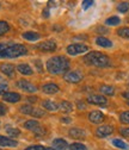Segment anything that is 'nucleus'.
<instances>
[{
    "label": "nucleus",
    "instance_id": "393cba45",
    "mask_svg": "<svg viewBox=\"0 0 129 150\" xmlns=\"http://www.w3.org/2000/svg\"><path fill=\"white\" fill-rule=\"evenodd\" d=\"M6 134L10 137H18L21 135V130L17 127H11V126H6Z\"/></svg>",
    "mask_w": 129,
    "mask_h": 150
},
{
    "label": "nucleus",
    "instance_id": "c9c22d12",
    "mask_svg": "<svg viewBox=\"0 0 129 150\" xmlns=\"http://www.w3.org/2000/svg\"><path fill=\"white\" fill-rule=\"evenodd\" d=\"M25 150H46V148H44L43 145L36 144V145H30V146H28Z\"/></svg>",
    "mask_w": 129,
    "mask_h": 150
},
{
    "label": "nucleus",
    "instance_id": "a211bd4d",
    "mask_svg": "<svg viewBox=\"0 0 129 150\" xmlns=\"http://www.w3.org/2000/svg\"><path fill=\"white\" fill-rule=\"evenodd\" d=\"M17 70L19 71L22 75H32L33 74V70H32V68L29 66V64H26V63H22V64H18V67H17Z\"/></svg>",
    "mask_w": 129,
    "mask_h": 150
},
{
    "label": "nucleus",
    "instance_id": "cd10ccee",
    "mask_svg": "<svg viewBox=\"0 0 129 150\" xmlns=\"http://www.w3.org/2000/svg\"><path fill=\"white\" fill-rule=\"evenodd\" d=\"M19 111L22 112L23 115H30V116H31L32 111H33V107L30 106V105H28V104H25V105H22V106L19 107Z\"/></svg>",
    "mask_w": 129,
    "mask_h": 150
},
{
    "label": "nucleus",
    "instance_id": "1a4fd4ad",
    "mask_svg": "<svg viewBox=\"0 0 129 150\" xmlns=\"http://www.w3.org/2000/svg\"><path fill=\"white\" fill-rule=\"evenodd\" d=\"M114 132V127L111 125H102L96 130V136L99 138H105Z\"/></svg>",
    "mask_w": 129,
    "mask_h": 150
},
{
    "label": "nucleus",
    "instance_id": "a18cd8bd",
    "mask_svg": "<svg viewBox=\"0 0 129 150\" xmlns=\"http://www.w3.org/2000/svg\"><path fill=\"white\" fill-rule=\"evenodd\" d=\"M5 47H6V44H4V43H0V52H1V51L5 49Z\"/></svg>",
    "mask_w": 129,
    "mask_h": 150
},
{
    "label": "nucleus",
    "instance_id": "423d86ee",
    "mask_svg": "<svg viewBox=\"0 0 129 150\" xmlns=\"http://www.w3.org/2000/svg\"><path fill=\"white\" fill-rule=\"evenodd\" d=\"M17 87L19 89H22V91H24V92H26V93H35L36 91H37V87H36L35 85H32L30 81L24 80V79L17 81Z\"/></svg>",
    "mask_w": 129,
    "mask_h": 150
},
{
    "label": "nucleus",
    "instance_id": "412c9836",
    "mask_svg": "<svg viewBox=\"0 0 129 150\" xmlns=\"http://www.w3.org/2000/svg\"><path fill=\"white\" fill-rule=\"evenodd\" d=\"M43 107L47 110V111H50V112H54V111H58L59 110V105L58 104H55L54 101L51 100H44L42 103Z\"/></svg>",
    "mask_w": 129,
    "mask_h": 150
},
{
    "label": "nucleus",
    "instance_id": "b1692460",
    "mask_svg": "<svg viewBox=\"0 0 129 150\" xmlns=\"http://www.w3.org/2000/svg\"><path fill=\"white\" fill-rule=\"evenodd\" d=\"M120 23H121V19H120V17H117V16H113V17L108 18V19L105 21V24L108 26H116Z\"/></svg>",
    "mask_w": 129,
    "mask_h": 150
},
{
    "label": "nucleus",
    "instance_id": "f3484780",
    "mask_svg": "<svg viewBox=\"0 0 129 150\" xmlns=\"http://www.w3.org/2000/svg\"><path fill=\"white\" fill-rule=\"evenodd\" d=\"M68 143L63 139V138H56L53 141V148L56 150H66L68 149Z\"/></svg>",
    "mask_w": 129,
    "mask_h": 150
},
{
    "label": "nucleus",
    "instance_id": "39448f33",
    "mask_svg": "<svg viewBox=\"0 0 129 150\" xmlns=\"http://www.w3.org/2000/svg\"><path fill=\"white\" fill-rule=\"evenodd\" d=\"M63 79L66 82L68 83H79L83 80V74L79 70H72V71H67L63 75Z\"/></svg>",
    "mask_w": 129,
    "mask_h": 150
},
{
    "label": "nucleus",
    "instance_id": "a19ab883",
    "mask_svg": "<svg viewBox=\"0 0 129 150\" xmlns=\"http://www.w3.org/2000/svg\"><path fill=\"white\" fill-rule=\"evenodd\" d=\"M28 100H29V103H36V101H37V98H36V97H29Z\"/></svg>",
    "mask_w": 129,
    "mask_h": 150
},
{
    "label": "nucleus",
    "instance_id": "6ab92c4d",
    "mask_svg": "<svg viewBox=\"0 0 129 150\" xmlns=\"http://www.w3.org/2000/svg\"><path fill=\"white\" fill-rule=\"evenodd\" d=\"M96 44L102 47V48H111L113 47V42L110 40H108L106 37H102V36L96 38Z\"/></svg>",
    "mask_w": 129,
    "mask_h": 150
},
{
    "label": "nucleus",
    "instance_id": "0eeeda50",
    "mask_svg": "<svg viewBox=\"0 0 129 150\" xmlns=\"http://www.w3.org/2000/svg\"><path fill=\"white\" fill-rule=\"evenodd\" d=\"M58 48V44L55 41H44V42H41L36 45V49H38L41 51H55Z\"/></svg>",
    "mask_w": 129,
    "mask_h": 150
},
{
    "label": "nucleus",
    "instance_id": "49530a36",
    "mask_svg": "<svg viewBox=\"0 0 129 150\" xmlns=\"http://www.w3.org/2000/svg\"><path fill=\"white\" fill-rule=\"evenodd\" d=\"M46 150H56V149H54V148H46Z\"/></svg>",
    "mask_w": 129,
    "mask_h": 150
},
{
    "label": "nucleus",
    "instance_id": "6e6552de",
    "mask_svg": "<svg viewBox=\"0 0 129 150\" xmlns=\"http://www.w3.org/2000/svg\"><path fill=\"white\" fill-rule=\"evenodd\" d=\"M87 103L92 104V105H98V106H105L108 104V100L105 97L103 96H98V94H91L87 97Z\"/></svg>",
    "mask_w": 129,
    "mask_h": 150
},
{
    "label": "nucleus",
    "instance_id": "20e7f679",
    "mask_svg": "<svg viewBox=\"0 0 129 150\" xmlns=\"http://www.w3.org/2000/svg\"><path fill=\"white\" fill-rule=\"evenodd\" d=\"M66 51L71 56H77V55L87 52L88 51V47L86 44H83V43H74V44H69L67 47Z\"/></svg>",
    "mask_w": 129,
    "mask_h": 150
},
{
    "label": "nucleus",
    "instance_id": "ddd939ff",
    "mask_svg": "<svg viewBox=\"0 0 129 150\" xmlns=\"http://www.w3.org/2000/svg\"><path fill=\"white\" fill-rule=\"evenodd\" d=\"M14 70H16L14 66H12L10 63H4V64L0 66V71H1L4 75H6V76H9V78H12L13 76V75H14Z\"/></svg>",
    "mask_w": 129,
    "mask_h": 150
},
{
    "label": "nucleus",
    "instance_id": "2eb2a0df",
    "mask_svg": "<svg viewBox=\"0 0 129 150\" xmlns=\"http://www.w3.org/2000/svg\"><path fill=\"white\" fill-rule=\"evenodd\" d=\"M59 91H60V87L55 83H47L42 86V92L46 93V94H56Z\"/></svg>",
    "mask_w": 129,
    "mask_h": 150
},
{
    "label": "nucleus",
    "instance_id": "f704fd0d",
    "mask_svg": "<svg viewBox=\"0 0 129 150\" xmlns=\"http://www.w3.org/2000/svg\"><path fill=\"white\" fill-rule=\"evenodd\" d=\"M7 91H9V86H7V83L0 82V96H4Z\"/></svg>",
    "mask_w": 129,
    "mask_h": 150
},
{
    "label": "nucleus",
    "instance_id": "7ed1b4c3",
    "mask_svg": "<svg viewBox=\"0 0 129 150\" xmlns=\"http://www.w3.org/2000/svg\"><path fill=\"white\" fill-rule=\"evenodd\" d=\"M28 55V49L23 44H6L5 49L0 52V59H17Z\"/></svg>",
    "mask_w": 129,
    "mask_h": 150
},
{
    "label": "nucleus",
    "instance_id": "09e8293b",
    "mask_svg": "<svg viewBox=\"0 0 129 150\" xmlns=\"http://www.w3.org/2000/svg\"><path fill=\"white\" fill-rule=\"evenodd\" d=\"M127 105H128V106H129V100H128V101H127Z\"/></svg>",
    "mask_w": 129,
    "mask_h": 150
},
{
    "label": "nucleus",
    "instance_id": "de8ad7c7",
    "mask_svg": "<svg viewBox=\"0 0 129 150\" xmlns=\"http://www.w3.org/2000/svg\"><path fill=\"white\" fill-rule=\"evenodd\" d=\"M0 81H3V78L1 76H0Z\"/></svg>",
    "mask_w": 129,
    "mask_h": 150
},
{
    "label": "nucleus",
    "instance_id": "bb28decb",
    "mask_svg": "<svg viewBox=\"0 0 129 150\" xmlns=\"http://www.w3.org/2000/svg\"><path fill=\"white\" fill-rule=\"evenodd\" d=\"M10 31V24L7 22L0 21V36H3Z\"/></svg>",
    "mask_w": 129,
    "mask_h": 150
},
{
    "label": "nucleus",
    "instance_id": "ea45409f",
    "mask_svg": "<svg viewBox=\"0 0 129 150\" xmlns=\"http://www.w3.org/2000/svg\"><path fill=\"white\" fill-rule=\"evenodd\" d=\"M35 66L38 68V70H40V73H43V68H42V63H41V61L40 60H37V61H35Z\"/></svg>",
    "mask_w": 129,
    "mask_h": 150
},
{
    "label": "nucleus",
    "instance_id": "dca6fc26",
    "mask_svg": "<svg viewBox=\"0 0 129 150\" xmlns=\"http://www.w3.org/2000/svg\"><path fill=\"white\" fill-rule=\"evenodd\" d=\"M22 37L24 40L26 41H31V42H36V41H38L41 38V35L38 32H36V31H25Z\"/></svg>",
    "mask_w": 129,
    "mask_h": 150
},
{
    "label": "nucleus",
    "instance_id": "2f4dec72",
    "mask_svg": "<svg viewBox=\"0 0 129 150\" xmlns=\"http://www.w3.org/2000/svg\"><path fill=\"white\" fill-rule=\"evenodd\" d=\"M44 115H46V111L42 110V108H33L32 113H31V116L35 117V118H41V117H43Z\"/></svg>",
    "mask_w": 129,
    "mask_h": 150
},
{
    "label": "nucleus",
    "instance_id": "c03bdc74",
    "mask_svg": "<svg viewBox=\"0 0 129 150\" xmlns=\"http://www.w3.org/2000/svg\"><path fill=\"white\" fill-rule=\"evenodd\" d=\"M43 17H46V18L49 17V11H48V10H44V11H43Z\"/></svg>",
    "mask_w": 129,
    "mask_h": 150
},
{
    "label": "nucleus",
    "instance_id": "5701e85b",
    "mask_svg": "<svg viewBox=\"0 0 129 150\" xmlns=\"http://www.w3.org/2000/svg\"><path fill=\"white\" fill-rule=\"evenodd\" d=\"M41 124L36 120V119H30V120H28V122H25L24 123V127L25 129H28V130H30V131H33L36 127H38Z\"/></svg>",
    "mask_w": 129,
    "mask_h": 150
},
{
    "label": "nucleus",
    "instance_id": "58836bf2",
    "mask_svg": "<svg viewBox=\"0 0 129 150\" xmlns=\"http://www.w3.org/2000/svg\"><path fill=\"white\" fill-rule=\"evenodd\" d=\"M6 112H7V107L4 104L0 103V116H5Z\"/></svg>",
    "mask_w": 129,
    "mask_h": 150
},
{
    "label": "nucleus",
    "instance_id": "c85d7f7f",
    "mask_svg": "<svg viewBox=\"0 0 129 150\" xmlns=\"http://www.w3.org/2000/svg\"><path fill=\"white\" fill-rule=\"evenodd\" d=\"M113 144H114L116 148H120V149H124V150L129 149V145H128L125 142H123L122 139H114V141H113Z\"/></svg>",
    "mask_w": 129,
    "mask_h": 150
},
{
    "label": "nucleus",
    "instance_id": "4c0bfd02",
    "mask_svg": "<svg viewBox=\"0 0 129 150\" xmlns=\"http://www.w3.org/2000/svg\"><path fill=\"white\" fill-rule=\"evenodd\" d=\"M120 134L124 137H129V127H122L120 130Z\"/></svg>",
    "mask_w": 129,
    "mask_h": 150
},
{
    "label": "nucleus",
    "instance_id": "4be33fe9",
    "mask_svg": "<svg viewBox=\"0 0 129 150\" xmlns=\"http://www.w3.org/2000/svg\"><path fill=\"white\" fill-rule=\"evenodd\" d=\"M59 108H60L62 112H65V113H69V112L73 111V105H72L69 101H65V100H63V101L60 103Z\"/></svg>",
    "mask_w": 129,
    "mask_h": 150
},
{
    "label": "nucleus",
    "instance_id": "7c9ffc66",
    "mask_svg": "<svg viewBox=\"0 0 129 150\" xmlns=\"http://www.w3.org/2000/svg\"><path fill=\"white\" fill-rule=\"evenodd\" d=\"M33 135L36 136V137H42V136H44L46 135V127H43V126H38V127H36L33 131Z\"/></svg>",
    "mask_w": 129,
    "mask_h": 150
},
{
    "label": "nucleus",
    "instance_id": "a878e982",
    "mask_svg": "<svg viewBox=\"0 0 129 150\" xmlns=\"http://www.w3.org/2000/svg\"><path fill=\"white\" fill-rule=\"evenodd\" d=\"M120 37H122V38H125V40H129V28L124 26V28H120L116 32Z\"/></svg>",
    "mask_w": 129,
    "mask_h": 150
},
{
    "label": "nucleus",
    "instance_id": "9b49d317",
    "mask_svg": "<svg viewBox=\"0 0 129 150\" xmlns=\"http://www.w3.org/2000/svg\"><path fill=\"white\" fill-rule=\"evenodd\" d=\"M68 135L72 138H76V139H84L86 136V132L80 127H72L68 131Z\"/></svg>",
    "mask_w": 129,
    "mask_h": 150
},
{
    "label": "nucleus",
    "instance_id": "79ce46f5",
    "mask_svg": "<svg viewBox=\"0 0 129 150\" xmlns=\"http://www.w3.org/2000/svg\"><path fill=\"white\" fill-rule=\"evenodd\" d=\"M61 122H62V123H71L72 120H71V118H68V117H66V118L63 117V118H61Z\"/></svg>",
    "mask_w": 129,
    "mask_h": 150
},
{
    "label": "nucleus",
    "instance_id": "9d476101",
    "mask_svg": "<svg viewBox=\"0 0 129 150\" xmlns=\"http://www.w3.org/2000/svg\"><path fill=\"white\" fill-rule=\"evenodd\" d=\"M88 120L92 124H100L104 120V115L100 111H92L88 115Z\"/></svg>",
    "mask_w": 129,
    "mask_h": 150
},
{
    "label": "nucleus",
    "instance_id": "f8f14e48",
    "mask_svg": "<svg viewBox=\"0 0 129 150\" xmlns=\"http://www.w3.org/2000/svg\"><path fill=\"white\" fill-rule=\"evenodd\" d=\"M3 100L6 101V103H18L21 100V94H18V93H14V92H6L5 94L3 96Z\"/></svg>",
    "mask_w": 129,
    "mask_h": 150
},
{
    "label": "nucleus",
    "instance_id": "f257e3e1",
    "mask_svg": "<svg viewBox=\"0 0 129 150\" xmlns=\"http://www.w3.org/2000/svg\"><path fill=\"white\" fill-rule=\"evenodd\" d=\"M47 70L53 75L66 74L69 70V60L65 56H53L46 63Z\"/></svg>",
    "mask_w": 129,
    "mask_h": 150
},
{
    "label": "nucleus",
    "instance_id": "473e14b6",
    "mask_svg": "<svg viewBox=\"0 0 129 150\" xmlns=\"http://www.w3.org/2000/svg\"><path fill=\"white\" fill-rule=\"evenodd\" d=\"M117 11L121 13H125L129 11V4L128 3H121L117 5Z\"/></svg>",
    "mask_w": 129,
    "mask_h": 150
},
{
    "label": "nucleus",
    "instance_id": "aec40b11",
    "mask_svg": "<svg viewBox=\"0 0 129 150\" xmlns=\"http://www.w3.org/2000/svg\"><path fill=\"white\" fill-rule=\"evenodd\" d=\"M100 93H103L104 96H109V97H113L115 94V88L113 86H109V85H103L99 87Z\"/></svg>",
    "mask_w": 129,
    "mask_h": 150
},
{
    "label": "nucleus",
    "instance_id": "e433bc0d",
    "mask_svg": "<svg viewBox=\"0 0 129 150\" xmlns=\"http://www.w3.org/2000/svg\"><path fill=\"white\" fill-rule=\"evenodd\" d=\"M92 5H93V1H92V0H85V1H83V8L84 10L91 7Z\"/></svg>",
    "mask_w": 129,
    "mask_h": 150
},
{
    "label": "nucleus",
    "instance_id": "72a5a7b5",
    "mask_svg": "<svg viewBox=\"0 0 129 150\" xmlns=\"http://www.w3.org/2000/svg\"><path fill=\"white\" fill-rule=\"evenodd\" d=\"M120 122L123 124H129V111L122 112L120 115Z\"/></svg>",
    "mask_w": 129,
    "mask_h": 150
},
{
    "label": "nucleus",
    "instance_id": "37998d69",
    "mask_svg": "<svg viewBox=\"0 0 129 150\" xmlns=\"http://www.w3.org/2000/svg\"><path fill=\"white\" fill-rule=\"evenodd\" d=\"M122 97L129 100V91H128V92H124V93H123V94H122Z\"/></svg>",
    "mask_w": 129,
    "mask_h": 150
},
{
    "label": "nucleus",
    "instance_id": "4468645a",
    "mask_svg": "<svg viewBox=\"0 0 129 150\" xmlns=\"http://www.w3.org/2000/svg\"><path fill=\"white\" fill-rule=\"evenodd\" d=\"M18 145V142L12 139V138H9V137H5V136H1L0 135V146H5V148H14Z\"/></svg>",
    "mask_w": 129,
    "mask_h": 150
},
{
    "label": "nucleus",
    "instance_id": "c756f323",
    "mask_svg": "<svg viewBox=\"0 0 129 150\" xmlns=\"http://www.w3.org/2000/svg\"><path fill=\"white\" fill-rule=\"evenodd\" d=\"M69 150H87L86 145L83 144V143H72L69 146H68Z\"/></svg>",
    "mask_w": 129,
    "mask_h": 150
},
{
    "label": "nucleus",
    "instance_id": "f03ea898",
    "mask_svg": "<svg viewBox=\"0 0 129 150\" xmlns=\"http://www.w3.org/2000/svg\"><path fill=\"white\" fill-rule=\"evenodd\" d=\"M83 61L88 64V66H93V67H98V68H105V67H109L110 66V59L109 56H106L105 54L103 52H99V51H91V52H87Z\"/></svg>",
    "mask_w": 129,
    "mask_h": 150
}]
</instances>
